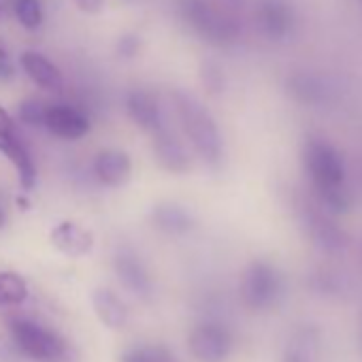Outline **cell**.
Masks as SVG:
<instances>
[{
	"mask_svg": "<svg viewBox=\"0 0 362 362\" xmlns=\"http://www.w3.org/2000/svg\"><path fill=\"white\" fill-rule=\"evenodd\" d=\"M317 192H320V197H322V203H324L328 209H332V211H337V214H345V211L349 209V199H347V194H345V190H343L341 186L320 188Z\"/></svg>",
	"mask_w": 362,
	"mask_h": 362,
	"instance_id": "obj_24",
	"label": "cell"
},
{
	"mask_svg": "<svg viewBox=\"0 0 362 362\" xmlns=\"http://www.w3.org/2000/svg\"><path fill=\"white\" fill-rule=\"evenodd\" d=\"M45 111H47V105H45L43 100L26 98V100L20 105V119H22L26 126H43Z\"/></svg>",
	"mask_w": 362,
	"mask_h": 362,
	"instance_id": "obj_23",
	"label": "cell"
},
{
	"mask_svg": "<svg viewBox=\"0 0 362 362\" xmlns=\"http://www.w3.org/2000/svg\"><path fill=\"white\" fill-rule=\"evenodd\" d=\"M73 3L77 5V9H79V11L94 16V13H98V11L103 9L105 0H73Z\"/></svg>",
	"mask_w": 362,
	"mask_h": 362,
	"instance_id": "obj_28",
	"label": "cell"
},
{
	"mask_svg": "<svg viewBox=\"0 0 362 362\" xmlns=\"http://www.w3.org/2000/svg\"><path fill=\"white\" fill-rule=\"evenodd\" d=\"M136 52H139V39H136L134 35L122 37V41H119V54H122L124 58H134Z\"/></svg>",
	"mask_w": 362,
	"mask_h": 362,
	"instance_id": "obj_27",
	"label": "cell"
},
{
	"mask_svg": "<svg viewBox=\"0 0 362 362\" xmlns=\"http://www.w3.org/2000/svg\"><path fill=\"white\" fill-rule=\"evenodd\" d=\"M284 362H311V341L300 334V339L290 343V347L286 349Z\"/></svg>",
	"mask_w": 362,
	"mask_h": 362,
	"instance_id": "obj_25",
	"label": "cell"
},
{
	"mask_svg": "<svg viewBox=\"0 0 362 362\" xmlns=\"http://www.w3.org/2000/svg\"><path fill=\"white\" fill-rule=\"evenodd\" d=\"M151 222L166 235H186L192 228L190 214L179 205H158L151 211Z\"/></svg>",
	"mask_w": 362,
	"mask_h": 362,
	"instance_id": "obj_18",
	"label": "cell"
},
{
	"mask_svg": "<svg viewBox=\"0 0 362 362\" xmlns=\"http://www.w3.org/2000/svg\"><path fill=\"white\" fill-rule=\"evenodd\" d=\"M303 156H305V166L309 170V177L313 181L315 190L341 186L343 173H345L343 158L328 141L320 136H309L305 143Z\"/></svg>",
	"mask_w": 362,
	"mask_h": 362,
	"instance_id": "obj_6",
	"label": "cell"
},
{
	"mask_svg": "<svg viewBox=\"0 0 362 362\" xmlns=\"http://www.w3.org/2000/svg\"><path fill=\"white\" fill-rule=\"evenodd\" d=\"M30 296L26 279L16 271H0V309L22 307Z\"/></svg>",
	"mask_w": 362,
	"mask_h": 362,
	"instance_id": "obj_20",
	"label": "cell"
},
{
	"mask_svg": "<svg viewBox=\"0 0 362 362\" xmlns=\"http://www.w3.org/2000/svg\"><path fill=\"white\" fill-rule=\"evenodd\" d=\"M92 173L98 184L107 188H119L132 175V160L122 149H103L92 160Z\"/></svg>",
	"mask_w": 362,
	"mask_h": 362,
	"instance_id": "obj_11",
	"label": "cell"
},
{
	"mask_svg": "<svg viewBox=\"0 0 362 362\" xmlns=\"http://www.w3.org/2000/svg\"><path fill=\"white\" fill-rule=\"evenodd\" d=\"M49 241L52 245L66 258H83L94 250V235L71 220H64L60 224H56L49 233Z\"/></svg>",
	"mask_w": 362,
	"mask_h": 362,
	"instance_id": "obj_12",
	"label": "cell"
},
{
	"mask_svg": "<svg viewBox=\"0 0 362 362\" xmlns=\"http://www.w3.org/2000/svg\"><path fill=\"white\" fill-rule=\"evenodd\" d=\"M113 267H115V273L119 277V281L124 284L126 290H130L134 296L139 298H151V292H153V281L149 277V271L145 267V262L141 260V256L124 245L115 252V258H113Z\"/></svg>",
	"mask_w": 362,
	"mask_h": 362,
	"instance_id": "obj_9",
	"label": "cell"
},
{
	"mask_svg": "<svg viewBox=\"0 0 362 362\" xmlns=\"http://www.w3.org/2000/svg\"><path fill=\"white\" fill-rule=\"evenodd\" d=\"M188 349L197 362H226L233 351V334L226 324L205 320L190 330Z\"/></svg>",
	"mask_w": 362,
	"mask_h": 362,
	"instance_id": "obj_7",
	"label": "cell"
},
{
	"mask_svg": "<svg viewBox=\"0 0 362 362\" xmlns=\"http://www.w3.org/2000/svg\"><path fill=\"white\" fill-rule=\"evenodd\" d=\"M153 156H156L158 164L168 173H186L192 166L186 145L181 143V139H177V134L170 132L166 126L153 134Z\"/></svg>",
	"mask_w": 362,
	"mask_h": 362,
	"instance_id": "obj_14",
	"label": "cell"
},
{
	"mask_svg": "<svg viewBox=\"0 0 362 362\" xmlns=\"http://www.w3.org/2000/svg\"><path fill=\"white\" fill-rule=\"evenodd\" d=\"M9 334L22 356L33 362H69L71 345L54 328L33 317H11Z\"/></svg>",
	"mask_w": 362,
	"mask_h": 362,
	"instance_id": "obj_3",
	"label": "cell"
},
{
	"mask_svg": "<svg viewBox=\"0 0 362 362\" xmlns=\"http://www.w3.org/2000/svg\"><path fill=\"white\" fill-rule=\"evenodd\" d=\"M92 307L103 326L109 330H122L128 324V309L124 300L109 288H96L92 292Z\"/></svg>",
	"mask_w": 362,
	"mask_h": 362,
	"instance_id": "obj_17",
	"label": "cell"
},
{
	"mask_svg": "<svg viewBox=\"0 0 362 362\" xmlns=\"http://www.w3.org/2000/svg\"><path fill=\"white\" fill-rule=\"evenodd\" d=\"M5 224V214H3V209H0V226Z\"/></svg>",
	"mask_w": 362,
	"mask_h": 362,
	"instance_id": "obj_29",
	"label": "cell"
},
{
	"mask_svg": "<svg viewBox=\"0 0 362 362\" xmlns=\"http://www.w3.org/2000/svg\"><path fill=\"white\" fill-rule=\"evenodd\" d=\"M175 111L184 134L192 143L194 151L211 166H218L224 156V141L214 115L199 103L194 96L186 92H175Z\"/></svg>",
	"mask_w": 362,
	"mask_h": 362,
	"instance_id": "obj_2",
	"label": "cell"
},
{
	"mask_svg": "<svg viewBox=\"0 0 362 362\" xmlns=\"http://www.w3.org/2000/svg\"><path fill=\"white\" fill-rule=\"evenodd\" d=\"M179 16L201 39L233 43L243 30V0H177Z\"/></svg>",
	"mask_w": 362,
	"mask_h": 362,
	"instance_id": "obj_1",
	"label": "cell"
},
{
	"mask_svg": "<svg viewBox=\"0 0 362 362\" xmlns=\"http://www.w3.org/2000/svg\"><path fill=\"white\" fill-rule=\"evenodd\" d=\"M119 362H177V360L162 345H136L126 349Z\"/></svg>",
	"mask_w": 362,
	"mask_h": 362,
	"instance_id": "obj_21",
	"label": "cell"
},
{
	"mask_svg": "<svg viewBox=\"0 0 362 362\" xmlns=\"http://www.w3.org/2000/svg\"><path fill=\"white\" fill-rule=\"evenodd\" d=\"M13 11L18 22L28 30H35L43 24V9L39 0H16Z\"/></svg>",
	"mask_w": 362,
	"mask_h": 362,
	"instance_id": "obj_22",
	"label": "cell"
},
{
	"mask_svg": "<svg viewBox=\"0 0 362 362\" xmlns=\"http://www.w3.org/2000/svg\"><path fill=\"white\" fill-rule=\"evenodd\" d=\"M43 128L62 141H79L90 132V119L81 109L73 105H47Z\"/></svg>",
	"mask_w": 362,
	"mask_h": 362,
	"instance_id": "obj_10",
	"label": "cell"
},
{
	"mask_svg": "<svg viewBox=\"0 0 362 362\" xmlns=\"http://www.w3.org/2000/svg\"><path fill=\"white\" fill-rule=\"evenodd\" d=\"M13 75H16L13 62L9 58V52L5 47V41L0 39V81H11Z\"/></svg>",
	"mask_w": 362,
	"mask_h": 362,
	"instance_id": "obj_26",
	"label": "cell"
},
{
	"mask_svg": "<svg viewBox=\"0 0 362 362\" xmlns=\"http://www.w3.org/2000/svg\"><path fill=\"white\" fill-rule=\"evenodd\" d=\"M303 226L305 230L309 233V237L313 239L315 245H320L324 252L328 254H339L347 247V235L345 230L334 224L326 214L322 211H315V209H309L305 216H303Z\"/></svg>",
	"mask_w": 362,
	"mask_h": 362,
	"instance_id": "obj_13",
	"label": "cell"
},
{
	"mask_svg": "<svg viewBox=\"0 0 362 362\" xmlns=\"http://www.w3.org/2000/svg\"><path fill=\"white\" fill-rule=\"evenodd\" d=\"M20 64H22L24 73L41 90L52 92V94H60L64 90V77H62L60 69L49 58H45L43 54H39V52H24L22 58H20Z\"/></svg>",
	"mask_w": 362,
	"mask_h": 362,
	"instance_id": "obj_16",
	"label": "cell"
},
{
	"mask_svg": "<svg viewBox=\"0 0 362 362\" xmlns=\"http://www.w3.org/2000/svg\"><path fill=\"white\" fill-rule=\"evenodd\" d=\"M256 24L267 39L284 41L292 35L296 16L288 0H258Z\"/></svg>",
	"mask_w": 362,
	"mask_h": 362,
	"instance_id": "obj_8",
	"label": "cell"
},
{
	"mask_svg": "<svg viewBox=\"0 0 362 362\" xmlns=\"http://www.w3.org/2000/svg\"><path fill=\"white\" fill-rule=\"evenodd\" d=\"M126 111H128V117L139 126L143 128L145 132H151L156 134L158 130H162L166 124H164V115H162V107L158 103V98L145 90H134L128 94L126 98Z\"/></svg>",
	"mask_w": 362,
	"mask_h": 362,
	"instance_id": "obj_15",
	"label": "cell"
},
{
	"mask_svg": "<svg viewBox=\"0 0 362 362\" xmlns=\"http://www.w3.org/2000/svg\"><path fill=\"white\" fill-rule=\"evenodd\" d=\"M0 153H3L16 168L20 186L30 192L37 186V164L28 143L18 130L16 119L5 107H0Z\"/></svg>",
	"mask_w": 362,
	"mask_h": 362,
	"instance_id": "obj_4",
	"label": "cell"
},
{
	"mask_svg": "<svg viewBox=\"0 0 362 362\" xmlns=\"http://www.w3.org/2000/svg\"><path fill=\"white\" fill-rule=\"evenodd\" d=\"M281 294V277L269 262H252L241 277V298L250 309L262 311L275 305Z\"/></svg>",
	"mask_w": 362,
	"mask_h": 362,
	"instance_id": "obj_5",
	"label": "cell"
},
{
	"mask_svg": "<svg viewBox=\"0 0 362 362\" xmlns=\"http://www.w3.org/2000/svg\"><path fill=\"white\" fill-rule=\"evenodd\" d=\"M0 20H3V9H0Z\"/></svg>",
	"mask_w": 362,
	"mask_h": 362,
	"instance_id": "obj_31",
	"label": "cell"
},
{
	"mask_svg": "<svg viewBox=\"0 0 362 362\" xmlns=\"http://www.w3.org/2000/svg\"><path fill=\"white\" fill-rule=\"evenodd\" d=\"M360 258H362V243H360Z\"/></svg>",
	"mask_w": 362,
	"mask_h": 362,
	"instance_id": "obj_30",
	"label": "cell"
},
{
	"mask_svg": "<svg viewBox=\"0 0 362 362\" xmlns=\"http://www.w3.org/2000/svg\"><path fill=\"white\" fill-rule=\"evenodd\" d=\"M290 92L298 100L309 105H320L330 98L328 83L313 73H296L294 77H290Z\"/></svg>",
	"mask_w": 362,
	"mask_h": 362,
	"instance_id": "obj_19",
	"label": "cell"
}]
</instances>
